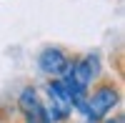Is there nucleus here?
<instances>
[{"label":"nucleus","instance_id":"nucleus-5","mask_svg":"<svg viewBox=\"0 0 125 123\" xmlns=\"http://www.w3.org/2000/svg\"><path fill=\"white\" fill-rule=\"evenodd\" d=\"M103 123H125V116H123V111H118V113H113L110 118H105Z\"/></svg>","mask_w":125,"mask_h":123},{"label":"nucleus","instance_id":"nucleus-3","mask_svg":"<svg viewBox=\"0 0 125 123\" xmlns=\"http://www.w3.org/2000/svg\"><path fill=\"white\" fill-rule=\"evenodd\" d=\"M73 53L62 45H43L35 55V65L45 78H62L70 70Z\"/></svg>","mask_w":125,"mask_h":123},{"label":"nucleus","instance_id":"nucleus-1","mask_svg":"<svg viewBox=\"0 0 125 123\" xmlns=\"http://www.w3.org/2000/svg\"><path fill=\"white\" fill-rule=\"evenodd\" d=\"M120 106H123L120 83L113 80V78H100L98 83L88 90V96H85L83 121H88V123H103L113 113H118Z\"/></svg>","mask_w":125,"mask_h":123},{"label":"nucleus","instance_id":"nucleus-2","mask_svg":"<svg viewBox=\"0 0 125 123\" xmlns=\"http://www.w3.org/2000/svg\"><path fill=\"white\" fill-rule=\"evenodd\" d=\"M105 73V60H103V53L100 50H88V53H80V55H73V63H70V70L62 78L68 83H75L80 88L90 90L93 86L98 83Z\"/></svg>","mask_w":125,"mask_h":123},{"label":"nucleus","instance_id":"nucleus-4","mask_svg":"<svg viewBox=\"0 0 125 123\" xmlns=\"http://www.w3.org/2000/svg\"><path fill=\"white\" fill-rule=\"evenodd\" d=\"M15 111L20 118H30V116H43L45 113V106H43V93L40 88L28 83L18 90L15 96Z\"/></svg>","mask_w":125,"mask_h":123},{"label":"nucleus","instance_id":"nucleus-6","mask_svg":"<svg viewBox=\"0 0 125 123\" xmlns=\"http://www.w3.org/2000/svg\"><path fill=\"white\" fill-rule=\"evenodd\" d=\"M70 123H88V121H83V118H78V121H70Z\"/></svg>","mask_w":125,"mask_h":123}]
</instances>
